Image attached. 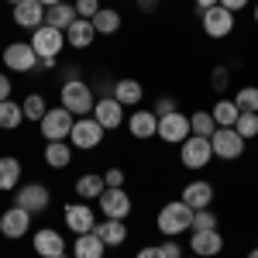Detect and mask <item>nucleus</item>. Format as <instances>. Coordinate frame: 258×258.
Instances as JSON below:
<instances>
[{
	"label": "nucleus",
	"mask_w": 258,
	"mask_h": 258,
	"mask_svg": "<svg viewBox=\"0 0 258 258\" xmlns=\"http://www.w3.org/2000/svg\"><path fill=\"white\" fill-rule=\"evenodd\" d=\"M4 100H11V76L0 73V103H4Z\"/></svg>",
	"instance_id": "nucleus-44"
},
{
	"label": "nucleus",
	"mask_w": 258,
	"mask_h": 258,
	"mask_svg": "<svg viewBox=\"0 0 258 258\" xmlns=\"http://www.w3.org/2000/svg\"><path fill=\"white\" fill-rule=\"evenodd\" d=\"M210 145H214V159L224 162H238L244 155V138H241L234 127H217L210 135Z\"/></svg>",
	"instance_id": "nucleus-9"
},
{
	"label": "nucleus",
	"mask_w": 258,
	"mask_h": 258,
	"mask_svg": "<svg viewBox=\"0 0 258 258\" xmlns=\"http://www.w3.org/2000/svg\"><path fill=\"white\" fill-rule=\"evenodd\" d=\"M193 231H217V214L207 210H193Z\"/></svg>",
	"instance_id": "nucleus-36"
},
{
	"label": "nucleus",
	"mask_w": 258,
	"mask_h": 258,
	"mask_svg": "<svg viewBox=\"0 0 258 258\" xmlns=\"http://www.w3.org/2000/svg\"><path fill=\"white\" fill-rule=\"evenodd\" d=\"M214 182H207V179H193V182H186L182 186V203L189 207V210H207L210 203H214Z\"/></svg>",
	"instance_id": "nucleus-16"
},
{
	"label": "nucleus",
	"mask_w": 258,
	"mask_h": 258,
	"mask_svg": "<svg viewBox=\"0 0 258 258\" xmlns=\"http://www.w3.org/2000/svg\"><path fill=\"white\" fill-rule=\"evenodd\" d=\"M234 103H238V110L258 114V86H241L238 93H234Z\"/></svg>",
	"instance_id": "nucleus-35"
},
{
	"label": "nucleus",
	"mask_w": 258,
	"mask_h": 258,
	"mask_svg": "<svg viewBox=\"0 0 258 258\" xmlns=\"http://www.w3.org/2000/svg\"><path fill=\"white\" fill-rule=\"evenodd\" d=\"M127 131H131V138H138V141L159 138V117H155V110H141V107H135L131 117H127Z\"/></svg>",
	"instance_id": "nucleus-18"
},
{
	"label": "nucleus",
	"mask_w": 258,
	"mask_h": 258,
	"mask_svg": "<svg viewBox=\"0 0 258 258\" xmlns=\"http://www.w3.org/2000/svg\"><path fill=\"white\" fill-rule=\"evenodd\" d=\"M234 131H238L241 138H258V114H251V110H241L238 124H234Z\"/></svg>",
	"instance_id": "nucleus-34"
},
{
	"label": "nucleus",
	"mask_w": 258,
	"mask_h": 258,
	"mask_svg": "<svg viewBox=\"0 0 258 258\" xmlns=\"http://www.w3.org/2000/svg\"><path fill=\"white\" fill-rule=\"evenodd\" d=\"M7 4H11V7H18V4H24V0H7Z\"/></svg>",
	"instance_id": "nucleus-50"
},
{
	"label": "nucleus",
	"mask_w": 258,
	"mask_h": 258,
	"mask_svg": "<svg viewBox=\"0 0 258 258\" xmlns=\"http://www.w3.org/2000/svg\"><path fill=\"white\" fill-rule=\"evenodd\" d=\"M4 66L11 73H31L38 69V52L31 48V41H11L4 48Z\"/></svg>",
	"instance_id": "nucleus-10"
},
{
	"label": "nucleus",
	"mask_w": 258,
	"mask_h": 258,
	"mask_svg": "<svg viewBox=\"0 0 258 258\" xmlns=\"http://www.w3.org/2000/svg\"><path fill=\"white\" fill-rule=\"evenodd\" d=\"M93 38H97V28H93V21H86V18H76L69 24V31H66V45L69 48H90Z\"/></svg>",
	"instance_id": "nucleus-23"
},
{
	"label": "nucleus",
	"mask_w": 258,
	"mask_h": 258,
	"mask_svg": "<svg viewBox=\"0 0 258 258\" xmlns=\"http://www.w3.org/2000/svg\"><path fill=\"white\" fill-rule=\"evenodd\" d=\"M103 138H107L103 124L90 114V117H76L73 135H69V145H73V148H80V152H93V148H100V145H103Z\"/></svg>",
	"instance_id": "nucleus-4"
},
{
	"label": "nucleus",
	"mask_w": 258,
	"mask_h": 258,
	"mask_svg": "<svg viewBox=\"0 0 258 258\" xmlns=\"http://www.w3.org/2000/svg\"><path fill=\"white\" fill-rule=\"evenodd\" d=\"M227 80H231V69H227V66H217V69H214V90H224V86H227Z\"/></svg>",
	"instance_id": "nucleus-38"
},
{
	"label": "nucleus",
	"mask_w": 258,
	"mask_h": 258,
	"mask_svg": "<svg viewBox=\"0 0 258 258\" xmlns=\"http://www.w3.org/2000/svg\"><path fill=\"white\" fill-rule=\"evenodd\" d=\"M41 159H45L48 169H69L73 165V145L69 141H45Z\"/></svg>",
	"instance_id": "nucleus-24"
},
{
	"label": "nucleus",
	"mask_w": 258,
	"mask_h": 258,
	"mask_svg": "<svg viewBox=\"0 0 258 258\" xmlns=\"http://www.w3.org/2000/svg\"><path fill=\"white\" fill-rule=\"evenodd\" d=\"M21 107H24V117H28V120H35V124H38V120L45 117V114H48V103H45V97H41V93H28Z\"/></svg>",
	"instance_id": "nucleus-33"
},
{
	"label": "nucleus",
	"mask_w": 258,
	"mask_h": 258,
	"mask_svg": "<svg viewBox=\"0 0 258 258\" xmlns=\"http://www.w3.org/2000/svg\"><path fill=\"white\" fill-rule=\"evenodd\" d=\"M76 18H80V14H76V4H69V0L45 11V24H52V28H59V31H69V24Z\"/></svg>",
	"instance_id": "nucleus-27"
},
{
	"label": "nucleus",
	"mask_w": 258,
	"mask_h": 258,
	"mask_svg": "<svg viewBox=\"0 0 258 258\" xmlns=\"http://www.w3.org/2000/svg\"><path fill=\"white\" fill-rule=\"evenodd\" d=\"M200 21H203V35L207 38H227L231 31H234V14L227 11V7H207V11H200Z\"/></svg>",
	"instance_id": "nucleus-11"
},
{
	"label": "nucleus",
	"mask_w": 258,
	"mask_h": 258,
	"mask_svg": "<svg viewBox=\"0 0 258 258\" xmlns=\"http://www.w3.org/2000/svg\"><path fill=\"white\" fill-rule=\"evenodd\" d=\"M59 100H62V107H66L73 117H90V114H93V103H97L93 86H90V83H83V80H76V76L62 83Z\"/></svg>",
	"instance_id": "nucleus-2"
},
{
	"label": "nucleus",
	"mask_w": 258,
	"mask_h": 258,
	"mask_svg": "<svg viewBox=\"0 0 258 258\" xmlns=\"http://www.w3.org/2000/svg\"><path fill=\"white\" fill-rule=\"evenodd\" d=\"M138 11H141V14H152V11H159V0H138Z\"/></svg>",
	"instance_id": "nucleus-45"
},
{
	"label": "nucleus",
	"mask_w": 258,
	"mask_h": 258,
	"mask_svg": "<svg viewBox=\"0 0 258 258\" xmlns=\"http://www.w3.org/2000/svg\"><path fill=\"white\" fill-rule=\"evenodd\" d=\"M251 18H255V24H258V4H255V11H251Z\"/></svg>",
	"instance_id": "nucleus-49"
},
{
	"label": "nucleus",
	"mask_w": 258,
	"mask_h": 258,
	"mask_svg": "<svg viewBox=\"0 0 258 258\" xmlns=\"http://www.w3.org/2000/svg\"><path fill=\"white\" fill-rule=\"evenodd\" d=\"M172 110H179L172 97H162L159 103H155V117H165V114H172Z\"/></svg>",
	"instance_id": "nucleus-39"
},
{
	"label": "nucleus",
	"mask_w": 258,
	"mask_h": 258,
	"mask_svg": "<svg viewBox=\"0 0 258 258\" xmlns=\"http://www.w3.org/2000/svg\"><path fill=\"white\" fill-rule=\"evenodd\" d=\"M97 203H100V214L110 217V220H127V217H131V210H135L131 193H127L124 186H107L103 197H100Z\"/></svg>",
	"instance_id": "nucleus-7"
},
{
	"label": "nucleus",
	"mask_w": 258,
	"mask_h": 258,
	"mask_svg": "<svg viewBox=\"0 0 258 258\" xmlns=\"http://www.w3.org/2000/svg\"><path fill=\"white\" fill-rule=\"evenodd\" d=\"M31 248H35L38 258H59V255H66V238H62L55 227H41V231H35V238H31Z\"/></svg>",
	"instance_id": "nucleus-15"
},
{
	"label": "nucleus",
	"mask_w": 258,
	"mask_h": 258,
	"mask_svg": "<svg viewBox=\"0 0 258 258\" xmlns=\"http://www.w3.org/2000/svg\"><path fill=\"white\" fill-rule=\"evenodd\" d=\"M21 120H28L24 117V107L14 103V100H4L0 103V131H18Z\"/></svg>",
	"instance_id": "nucleus-29"
},
{
	"label": "nucleus",
	"mask_w": 258,
	"mask_h": 258,
	"mask_svg": "<svg viewBox=\"0 0 258 258\" xmlns=\"http://www.w3.org/2000/svg\"><path fill=\"white\" fill-rule=\"evenodd\" d=\"M21 176H24V165L14 155H0V193H11L21 186Z\"/></svg>",
	"instance_id": "nucleus-25"
},
{
	"label": "nucleus",
	"mask_w": 258,
	"mask_h": 258,
	"mask_svg": "<svg viewBox=\"0 0 258 258\" xmlns=\"http://www.w3.org/2000/svg\"><path fill=\"white\" fill-rule=\"evenodd\" d=\"M93 234H97L107 248H120L124 241H127V224L124 220H110V217H103L97 220V227H93Z\"/></svg>",
	"instance_id": "nucleus-20"
},
{
	"label": "nucleus",
	"mask_w": 258,
	"mask_h": 258,
	"mask_svg": "<svg viewBox=\"0 0 258 258\" xmlns=\"http://www.w3.org/2000/svg\"><path fill=\"white\" fill-rule=\"evenodd\" d=\"M103 189H107V179L97 176V172H83V176L76 179V197L80 200H100Z\"/></svg>",
	"instance_id": "nucleus-28"
},
{
	"label": "nucleus",
	"mask_w": 258,
	"mask_h": 258,
	"mask_svg": "<svg viewBox=\"0 0 258 258\" xmlns=\"http://www.w3.org/2000/svg\"><path fill=\"white\" fill-rule=\"evenodd\" d=\"M59 258H69V255H59Z\"/></svg>",
	"instance_id": "nucleus-51"
},
{
	"label": "nucleus",
	"mask_w": 258,
	"mask_h": 258,
	"mask_svg": "<svg viewBox=\"0 0 258 258\" xmlns=\"http://www.w3.org/2000/svg\"><path fill=\"white\" fill-rule=\"evenodd\" d=\"M73 124H76V117L59 103V107H48V114L38 120V131H41V138H45V141H69Z\"/></svg>",
	"instance_id": "nucleus-3"
},
{
	"label": "nucleus",
	"mask_w": 258,
	"mask_h": 258,
	"mask_svg": "<svg viewBox=\"0 0 258 258\" xmlns=\"http://www.w3.org/2000/svg\"><path fill=\"white\" fill-rule=\"evenodd\" d=\"M14 24H18V28H28V31L41 28V24H45V7H41L38 0L18 4V7H14Z\"/></svg>",
	"instance_id": "nucleus-22"
},
{
	"label": "nucleus",
	"mask_w": 258,
	"mask_h": 258,
	"mask_svg": "<svg viewBox=\"0 0 258 258\" xmlns=\"http://www.w3.org/2000/svg\"><path fill=\"white\" fill-rule=\"evenodd\" d=\"M66 227L73 231V234H90L93 227H97V214H93V207L83 200V203H66Z\"/></svg>",
	"instance_id": "nucleus-13"
},
{
	"label": "nucleus",
	"mask_w": 258,
	"mask_h": 258,
	"mask_svg": "<svg viewBox=\"0 0 258 258\" xmlns=\"http://www.w3.org/2000/svg\"><path fill=\"white\" fill-rule=\"evenodd\" d=\"M193 4H197V11H207V7H217L220 0H193Z\"/></svg>",
	"instance_id": "nucleus-46"
},
{
	"label": "nucleus",
	"mask_w": 258,
	"mask_h": 258,
	"mask_svg": "<svg viewBox=\"0 0 258 258\" xmlns=\"http://www.w3.org/2000/svg\"><path fill=\"white\" fill-rule=\"evenodd\" d=\"M210 114H214V120H217V127H234V124H238V117H241L238 103H234V100H227V97L217 100Z\"/></svg>",
	"instance_id": "nucleus-30"
},
{
	"label": "nucleus",
	"mask_w": 258,
	"mask_h": 258,
	"mask_svg": "<svg viewBox=\"0 0 258 258\" xmlns=\"http://www.w3.org/2000/svg\"><path fill=\"white\" fill-rule=\"evenodd\" d=\"M162 255L165 258H182V244H179V241H162Z\"/></svg>",
	"instance_id": "nucleus-41"
},
{
	"label": "nucleus",
	"mask_w": 258,
	"mask_h": 258,
	"mask_svg": "<svg viewBox=\"0 0 258 258\" xmlns=\"http://www.w3.org/2000/svg\"><path fill=\"white\" fill-rule=\"evenodd\" d=\"M189 135H193V127H189V114L172 110V114L159 117V138L165 141V145H182Z\"/></svg>",
	"instance_id": "nucleus-12"
},
{
	"label": "nucleus",
	"mask_w": 258,
	"mask_h": 258,
	"mask_svg": "<svg viewBox=\"0 0 258 258\" xmlns=\"http://www.w3.org/2000/svg\"><path fill=\"white\" fill-rule=\"evenodd\" d=\"M155 227H159V234H165V238H179V234L193 231V210L182 200H169L159 210V217H155Z\"/></svg>",
	"instance_id": "nucleus-1"
},
{
	"label": "nucleus",
	"mask_w": 258,
	"mask_h": 258,
	"mask_svg": "<svg viewBox=\"0 0 258 258\" xmlns=\"http://www.w3.org/2000/svg\"><path fill=\"white\" fill-rule=\"evenodd\" d=\"M248 258H258V248H251V251H248Z\"/></svg>",
	"instance_id": "nucleus-48"
},
{
	"label": "nucleus",
	"mask_w": 258,
	"mask_h": 258,
	"mask_svg": "<svg viewBox=\"0 0 258 258\" xmlns=\"http://www.w3.org/2000/svg\"><path fill=\"white\" fill-rule=\"evenodd\" d=\"M135 258H165V255H162V244H145Z\"/></svg>",
	"instance_id": "nucleus-42"
},
{
	"label": "nucleus",
	"mask_w": 258,
	"mask_h": 258,
	"mask_svg": "<svg viewBox=\"0 0 258 258\" xmlns=\"http://www.w3.org/2000/svg\"><path fill=\"white\" fill-rule=\"evenodd\" d=\"M189 127H193V135H200V138H210L217 131V120H214L210 110H197V114H189Z\"/></svg>",
	"instance_id": "nucleus-32"
},
{
	"label": "nucleus",
	"mask_w": 258,
	"mask_h": 258,
	"mask_svg": "<svg viewBox=\"0 0 258 258\" xmlns=\"http://www.w3.org/2000/svg\"><path fill=\"white\" fill-rule=\"evenodd\" d=\"M28 231H31V214H28V210L7 207V210L0 214V234H4V238L18 241V238H24Z\"/></svg>",
	"instance_id": "nucleus-14"
},
{
	"label": "nucleus",
	"mask_w": 258,
	"mask_h": 258,
	"mask_svg": "<svg viewBox=\"0 0 258 258\" xmlns=\"http://www.w3.org/2000/svg\"><path fill=\"white\" fill-rule=\"evenodd\" d=\"M31 48L38 52V62L41 59H59V52L66 48V31L52 28V24H41L31 31Z\"/></svg>",
	"instance_id": "nucleus-8"
},
{
	"label": "nucleus",
	"mask_w": 258,
	"mask_h": 258,
	"mask_svg": "<svg viewBox=\"0 0 258 258\" xmlns=\"http://www.w3.org/2000/svg\"><path fill=\"white\" fill-rule=\"evenodd\" d=\"M110 97L127 110V107H138L141 100H145V86H141L138 80H131V76H124V80L114 83V93H110Z\"/></svg>",
	"instance_id": "nucleus-21"
},
{
	"label": "nucleus",
	"mask_w": 258,
	"mask_h": 258,
	"mask_svg": "<svg viewBox=\"0 0 258 258\" xmlns=\"http://www.w3.org/2000/svg\"><path fill=\"white\" fill-rule=\"evenodd\" d=\"M93 117L103 124V131H117L120 124H127L124 107H120L114 97H97V103H93Z\"/></svg>",
	"instance_id": "nucleus-17"
},
{
	"label": "nucleus",
	"mask_w": 258,
	"mask_h": 258,
	"mask_svg": "<svg viewBox=\"0 0 258 258\" xmlns=\"http://www.w3.org/2000/svg\"><path fill=\"white\" fill-rule=\"evenodd\" d=\"M41 7H45V11H48V7H55V4H66V0H38Z\"/></svg>",
	"instance_id": "nucleus-47"
},
{
	"label": "nucleus",
	"mask_w": 258,
	"mask_h": 258,
	"mask_svg": "<svg viewBox=\"0 0 258 258\" xmlns=\"http://www.w3.org/2000/svg\"><path fill=\"white\" fill-rule=\"evenodd\" d=\"M179 159H182V165H186V169L200 172V169H207V165L214 162V145H210V138L189 135V138L179 145Z\"/></svg>",
	"instance_id": "nucleus-6"
},
{
	"label": "nucleus",
	"mask_w": 258,
	"mask_h": 258,
	"mask_svg": "<svg viewBox=\"0 0 258 258\" xmlns=\"http://www.w3.org/2000/svg\"><path fill=\"white\" fill-rule=\"evenodd\" d=\"M248 4H251V0H220V7H227L231 14H238L241 7H248Z\"/></svg>",
	"instance_id": "nucleus-43"
},
{
	"label": "nucleus",
	"mask_w": 258,
	"mask_h": 258,
	"mask_svg": "<svg viewBox=\"0 0 258 258\" xmlns=\"http://www.w3.org/2000/svg\"><path fill=\"white\" fill-rule=\"evenodd\" d=\"M93 28H97V35H117L120 31V14L114 7H100L97 18H93Z\"/></svg>",
	"instance_id": "nucleus-31"
},
{
	"label": "nucleus",
	"mask_w": 258,
	"mask_h": 258,
	"mask_svg": "<svg viewBox=\"0 0 258 258\" xmlns=\"http://www.w3.org/2000/svg\"><path fill=\"white\" fill-rule=\"evenodd\" d=\"M97 11H100V0H76V14L86 21H93L97 18Z\"/></svg>",
	"instance_id": "nucleus-37"
},
{
	"label": "nucleus",
	"mask_w": 258,
	"mask_h": 258,
	"mask_svg": "<svg viewBox=\"0 0 258 258\" xmlns=\"http://www.w3.org/2000/svg\"><path fill=\"white\" fill-rule=\"evenodd\" d=\"M107 255V244L90 231V234H76L73 241V258H103Z\"/></svg>",
	"instance_id": "nucleus-26"
},
{
	"label": "nucleus",
	"mask_w": 258,
	"mask_h": 258,
	"mask_svg": "<svg viewBox=\"0 0 258 258\" xmlns=\"http://www.w3.org/2000/svg\"><path fill=\"white\" fill-rule=\"evenodd\" d=\"M14 207L28 210V214H45L52 207V189L45 182H24L14 189Z\"/></svg>",
	"instance_id": "nucleus-5"
},
{
	"label": "nucleus",
	"mask_w": 258,
	"mask_h": 258,
	"mask_svg": "<svg viewBox=\"0 0 258 258\" xmlns=\"http://www.w3.org/2000/svg\"><path fill=\"white\" fill-rule=\"evenodd\" d=\"M189 251L197 258H217L224 251V238H220V231H193V238H189Z\"/></svg>",
	"instance_id": "nucleus-19"
},
{
	"label": "nucleus",
	"mask_w": 258,
	"mask_h": 258,
	"mask_svg": "<svg viewBox=\"0 0 258 258\" xmlns=\"http://www.w3.org/2000/svg\"><path fill=\"white\" fill-rule=\"evenodd\" d=\"M103 179H107V186H124V169H117V165H114V169H107V172H103Z\"/></svg>",
	"instance_id": "nucleus-40"
}]
</instances>
